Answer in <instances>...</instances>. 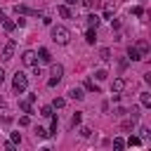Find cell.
Wrapping results in <instances>:
<instances>
[{
    "label": "cell",
    "instance_id": "obj_1",
    "mask_svg": "<svg viewBox=\"0 0 151 151\" xmlns=\"http://www.w3.org/2000/svg\"><path fill=\"white\" fill-rule=\"evenodd\" d=\"M52 40L59 42V45H66L71 40V31L66 26H52Z\"/></svg>",
    "mask_w": 151,
    "mask_h": 151
},
{
    "label": "cell",
    "instance_id": "obj_2",
    "mask_svg": "<svg viewBox=\"0 0 151 151\" xmlns=\"http://www.w3.org/2000/svg\"><path fill=\"white\" fill-rule=\"evenodd\" d=\"M12 87H14V92H26V87H28V78H26V73H21V71H17L14 73V80H12Z\"/></svg>",
    "mask_w": 151,
    "mask_h": 151
},
{
    "label": "cell",
    "instance_id": "obj_3",
    "mask_svg": "<svg viewBox=\"0 0 151 151\" xmlns=\"http://www.w3.org/2000/svg\"><path fill=\"white\" fill-rule=\"evenodd\" d=\"M61 76H64V66H61V64H54V66H52V78L47 80V85L54 87V85L61 80Z\"/></svg>",
    "mask_w": 151,
    "mask_h": 151
},
{
    "label": "cell",
    "instance_id": "obj_4",
    "mask_svg": "<svg viewBox=\"0 0 151 151\" xmlns=\"http://www.w3.org/2000/svg\"><path fill=\"white\" fill-rule=\"evenodd\" d=\"M125 87H127V80H125V78H116V80L111 83V92H116V94H120Z\"/></svg>",
    "mask_w": 151,
    "mask_h": 151
},
{
    "label": "cell",
    "instance_id": "obj_5",
    "mask_svg": "<svg viewBox=\"0 0 151 151\" xmlns=\"http://www.w3.org/2000/svg\"><path fill=\"white\" fill-rule=\"evenodd\" d=\"M14 47H17V45H14V40H9V42L2 47V59H5V61H9V59L14 57Z\"/></svg>",
    "mask_w": 151,
    "mask_h": 151
},
{
    "label": "cell",
    "instance_id": "obj_6",
    "mask_svg": "<svg viewBox=\"0 0 151 151\" xmlns=\"http://www.w3.org/2000/svg\"><path fill=\"white\" fill-rule=\"evenodd\" d=\"M21 61H24L26 66H35V52H33V50H26V52L21 54Z\"/></svg>",
    "mask_w": 151,
    "mask_h": 151
},
{
    "label": "cell",
    "instance_id": "obj_7",
    "mask_svg": "<svg viewBox=\"0 0 151 151\" xmlns=\"http://www.w3.org/2000/svg\"><path fill=\"white\" fill-rule=\"evenodd\" d=\"M35 57H40V61H42V64H50V61H52V54H50V50H47V47H40Z\"/></svg>",
    "mask_w": 151,
    "mask_h": 151
},
{
    "label": "cell",
    "instance_id": "obj_8",
    "mask_svg": "<svg viewBox=\"0 0 151 151\" xmlns=\"http://www.w3.org/2000/svg\"><path fill=\"white\" fill-rule=\"evenodd\" d=\"M68 97H71V99H76V101H83V99H85V94H83V90H80V87H71V90H68Z\"/></svg>",
    "mask_w": 151,
    "mask_h": 151
},
{
    "label": "cell",
    "instance_id": "obj_9",
    "mask_svg": "<svg viewBox=\"0 0 151 151\" xmlns=\"http://www.w3.org/2000/svg\"><path fill=\"white\" fill-rule=\"evenodd\" d=\"M127 57H130L132 61H142V59H144V57H142V52H139L137 47H130V50H127Z\"/></svg>",
    "mask_w": 151,
    "mask_h": 151
},
{
    "label": "cell",
    "instance_id": "obj_10",
    "mask_svg": "<svg viewBox=\"0 0 151 151\" xmlns=\"http://www.w3.org/2000/svg\"><path fill=\"white\" fill-rule=\"evenodd\" d=\"M134 47L142 52V57H146V54H149V42H146V40H137V45H134Z\"/></svg>",
    "mask_w": 151,
    "mask_h": 151
},
{
    "label": "cell",
    "instance_id": "obj_11",
    "mask_svg": "<svg viewBox=\"0 0 151 151\" xmlns=\"http://www.w3.org/2000/svg\"><path fill=\"white\" fill-rule=\"evenodd\" d=\"M0 19H2V26H5V31H14V21H12L9 17H5V14H0Z\"/></svg>",
    "mask_w": 151,
    "mask_h": 151
},
{
    "label": "cell",
    "instance_id": "obj_12",
    "mask_svg": "<svg viewBox=\"0 0 151 151\" xmlns=\"http://www.w3.org/2000/svg\"><path fill=\"white\" fill-rule=\"evenodd\" d=\"M31 106H33V101H31V99H28V97H26V99H24V101H19V109H21V111H24V113H31Z\"/></svg>",
    "mask_w": 151,
    "mask_h": 151
},
{
    "label": "cell",
    "instance_id": "obj_13",
    "mask_svg": "<svg viewBox=\"0 0 151 151\" xmlns=\"http://www.w3.org/2000/svg\"><path fill=\"white\" fill-rule=\"evenodd\" d=\"M14 12H17V14H38L35 9H28V7H24V5H17Z\"/></svg>",
    "mask_w": 151,
    "mask_h": 151
},
{
    "label": "cell",
    "instance_id": "obj_14",
    "mask_svg": "<svg viewBox=\"0 0 151 151\" xmlns=\"http://www.w3.org/2000/svg\"><path fill=\"white\" fill-rule=\"evenodd\" d=\"M57 12H59L64 19H71V9H68V5H59V7H57Z\"/></svg>",
    "mask_w": 151,
    "mask_h": 151
},
{
    "label": "cell",
    "instance_id": "obj_15",
    "mask_svg": "<svg viewBox=\"0 0 151 151\" xmlns=\"http://www.w3.org/2000/svg\"><path fill=\"white\" fill-rule=\"evenodd\" d=\"M139 101H142V106L149 109V106H151V94H149V92H142V94H139Z\"/></svg>",
    "mask_w": 151,
    "mask_h": 151
},
{
    "label": "cell",
    "instance_id": "obj_16",
    "mask_svg": "<svg viewBox=\"0 0 151 151\" xmlns=\"http://www.w3.org/2000/svg\"><path fill=\"white\" fill-rule=\"evenodd\" d=\"M87 26H90V28H97V26H99V17H97V14H90V17H87Z\"/></svg>",
    "mask_w": 151,
    "mask_h": 151
},
{
    "label": "cell",
    "instance_id": "obj_17",
    "mask_svg": "<svg viewBox=\"0 0 151 151\" xmlns=\"http://www.w3.org/2000/svg\"><path fill=\"white\" fill-rule=\"evenodd\" d=\"M85 40H87L90 45H94V40H97V33H94V28H87V33H85Z\"/></svg>",
    "mask_w": 151,
    "mask_h": 151
},
{
    "label": "cell",
    "instance_id": "obj_18",
    "mask_svg": "<svg viewBox=\"0 0 151 151\" xmlns=\"http://www.w3.org/2000/svg\"><path fill=\"white\" fill-rule=\"evenodd\" d=\"M99 59H101V61H111V52H109L106 47H101V50H99Z\"/></svg>",
    "mask_w": 151,
    "mask_h": 151
},
{
    "label": "cell",
    "instance_id": "obj_19",
    "mask_svg": "<svg viewBox=\"0 0 151 151\" xmlns=\"http://www.w3.org/2000/svg\"><path fill=\"white\" fill-rule=\"evenodd\" d=\"M85 90L87 92H99V85H94V80H85Z\"/></svg>",
    "mask_w": 151,
    "mask_h": 151
},
{
    "label": "cell",
    "instance_id": "obj_20",
    "mask_svg": "<svg viewBox=\"0 0 151 151\" xmlns=\"http://www.w3.org/2000/svg\"><path fill=\"white\" fill-rule=\"evenodd\" d=\"M64 106H66V99H64V97H57V99L52 101V109H64Z\"/></svg>",
    "mask_w": 151,
    "mask_h": 151
},
{
    "label": "cell",
    "instance_id": "obj_21",
    "mask_svg": "<svg viewBox=\"0 0 151 151\" xmlns=\"http://www.w3.org/2000/svg\"><path fill=\"white\" fill-rule=\"evenodd\" d=\"M113 149H116V151L125 149V139H123V137H116V139H113Z\"/></svg>",
    "mask_w": 151,
    "mask_h": 151
},
{
    "label": "cell",
    "instance_id": "obj_22",
    "mask_svg": "<svg viewBox=\"0 0 151 151\" xmlns=\"http://www.w3.org/2000/svg\"><path fill=\"white\" fill-rule=\"evenodd\" d=\"M52 111H54L52 106H42V109H40V116H45V118H52V116H54Z\"/></svg>",
    "mask_w": 151,
    "mask_h": 151
},
{
    "label": "cell",
    "instance_id": "obj_23",
    "mask_svg": "<svg viewBox=\"0 0 151 151\" xmlns=\"http://www.w3.org/2000/svg\"><path fill=\"white\" fill-rule=\"evenodd\" d=\"M80 120H83V113H80V111H76V113H73V118H71V125L76 127V125H80Z\"/></svg>",
    "mask_w": 151,
    "mask_h": 151
},
{
    "label": "cell",
    "instance_id": "obj_24",
    "mask_svg": "<svg viewBox=\"0 0 151 151\" xmlns=\"http://www.w3.org/2000/svg\"><path fill=\"white\" fill-rule=\"evenodd\" d=\"M35 137H40V139H45V137H50V132H47L45 127H40V125H38V127H35Z\"/></svg>",
    "mask_w": 151,
    "mask_h": 151
},
{
    "label": "cell",
    "instance_id": "obj_25",
    "mask_svg": "<svg viewBox=\"0 0 151 151\" xmlns=\"http://www.w3.org/2000/svg\"><path fill=\"white\" fill-rule=\"evenodd\" d=\"M94 78H97V80H106V78H109V73H106L104 68H99V71L94 73Z\"/></svg>",
    "mask_w": 151,
    "mask_h": 151
},
{
    "label": "cell",
    "instance_id": "obj_26",
    "mask_svg": "<svg viewBox=\"0 0 151 151\" xmlns=\"http://www.w3.org/2000/svg\"><path fill=\"white\" fill-rule=\"evenodd\" d=\"M125 144H127V146H139V144H142V139H139V137H130Z\"/></svg>",
    "mask_w": 151,
    "mask_h": 151
},
{
    "label": "cell",
    "instance_id": "obj_27",
    "mask_svg": "<svg viewBox=\"0 0 151 151\" xmlns=\"http://www.w3.org/2000/svg\"><path fill=\"white\" fill-rule=\"evenodd\" d=\"M83 5H85L87 9H94V7L99 5V0H83Z\"/></svg>",
    "mask_w": 151,
    "mask_h": 151
},
{
    "label": "cell",
    "instance_id": "obj_28",
    "mask_svg": "<svg viewBox=\"0 0 151 151\" xmlns=\"http://www.w3.org/2000/svg\"><path fill=\"white\" fill-rule=\"evenodd\" d=\"M130 118H134V120L139 118V106H132V109H130Z\"/></svg>",
    "mask_w": 151,
    "mask_h": 151
},
{
    "label": "cell",
    "instance_id": "obj_29",
    "mask_svg": "<svg viewBox=\"0 0 151 151\" xmlns=\"http://www.w3.org/2000/svg\"><path fill=\"white\" fill-rule=\"evenodd\" d=\"M9 142H12V144H19V142H21V134H19V132H12V139H9Z\"/></svg>",
    "mask_w": 151,
    "mask_h": 151
},
{
    "label": "cell",
    "instance_id": "obj_30",
    "mask_svg": "<svg viewBox=\"0 0 151 151\" xmlns=\"http://www.w3.org/2000/svg\"><path fill=\"white\" fill-rule=\"evenodd\" d=\"M28 123H31V118H28V116H21V118H19V125H24V127H26Z\"/></svg>",
    "mask_w": 151,
    "mask_h": 151
},
{
    "label": "cell",
    "instance_id": "obj_31",
    "mask_svg": "<svg viewBox=\"0 0 151 151\" xmlns=\"http://www.w3.org/2000/svg\"><path fill=\"white\" fill-rule=\"evenodd\" d=\"M80 134H83V137H90L92 130H90V127H80Z\"/></svg>",
    "mask_w": 151,
    "mask_h": 151
},
{
    "label": "cell",
    "instance_id": "obj_32",
    "mask_svg": "<svg viewBox=\"0 0 151 151\" xmlns=\"http://www.w3.org/2000/svg\"><path fill=\"white\" fill-rule=\"evenodd\" d=\"M111 12H113V9H111V5H106V9H104V19H109V17H111Z\"/></svg>",
    "mask_w": 151,
    "mask_h": 151
},
{
    "label": "cell",
    "instance_id": "obj_33",
    "mask_svg": "<svg viewBox=\"0 0 151 151\" xmlns=\"http://www.w3.org/2000/svg\"><path fill=\"white\" fill-rule=\"evenodd\" d=\"M132 14H134V17H142V14H144V9H142V7H134V9H132Z\"/></svg>",
    "mask_w": 151,
    "mask_h": 151
},
{
    "label": "cell",
    "instance_id": "obj_34",
    "mask_svg": "<svg viewBox=\"0 0 151 151\" xmlns=\"http://www.w3.org/2000/svg\"><path fill=\"white\" fill-rule=\"evenodd\" d=\"M2 80H5V71L0 68V85H2Z\"/></svg>",
    "mask_w": 151,
    "mask_h": 151
},
{
    "label": "cell",
    "instance_id": "obj_35",
    "mask_svg": "<svg viewBox=\"0 0 151 151\" xmlns=\"http://www.w3.org/2000/svg\"><path fill=\"white\" fill-rule=\"evenodd\" d=\"M76 2H78V0H66V5H76Z\"/></svg>",
    "mask_w": 151,
    "mask_h": 151
}]
</instances>
